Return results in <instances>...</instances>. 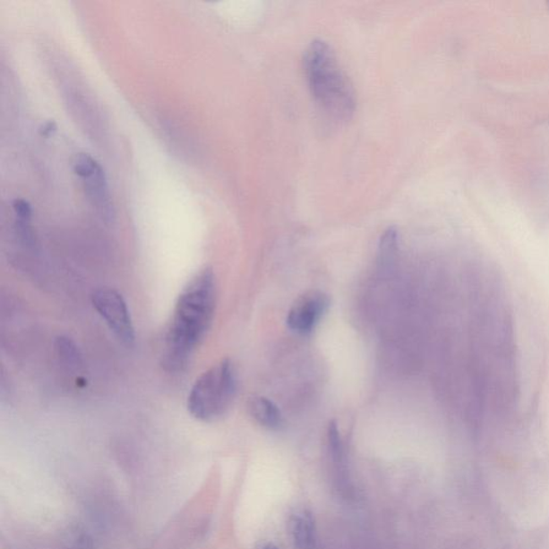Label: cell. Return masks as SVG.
<instances>
[{
	"mask_svg": "<svg viewBox=\"0 0 549 549\" xmlns=\"http://www.w3.org/2000/svg\"><path fill=\"white\" fill-rule=\"evenodd\" d=\"M215 308V275L213 270L205 268L184 287L174 308L162 356L167 372L179 373L187 367L213 322Z\"/></svg>",
	"mask_w": 549,
	"mask_h": 549,
	"instance_id": "obj_1",
	"label": "cell"
},
{
	"mask_svg": "<svg viewBox=\"0 0 549 549\" xmlns=\"http://www.w3.org/2000/svg\"><path fill=\"white\" fill-rule=\"evenodd\" d=\"M309 90L326 116L336 122L349 121L356 111V91L328 42L314 40L304 56Z\"/></svg>",
	"mask_w": 549,
	"mask_h": 549,
	"instance_id": "obj_2",
	"label": "cell"
},
{
	"mask_svg": "<svg viewBox=\"0 0 549 549\" xmlns=\"http://www.w3.org/2000/svg\"><path fill=\"white\" fill-rule=\"evenodd\" d=\"M237 379L230 360L221 361L194 382L188 396V411L202 422L219 420L236 399Z\"/></svg>",
	"mask_w": 549,
	"mask_h": 549,
	"instance_id": "obj_3",
	"label": "cell"
},
{
	"mask_svg": "<svg viewBox=\"0 0 549 549\" xmlns=\"http://www.w3.org/2000/svg\"><path fill=\"white\" fill-rule=\"evenodd\" d=\"M73 172L83 182L87 199L102 220L111 224L116 219V209L108 189L107 179L102 167L90 155H75Z\"/></svg>",
	"mask_w": 549,
	"mask_h": 549,
	"instance_id": "obj_4",
	"label": "cell"
},
{
	"mask_svg": "<svg viewBox=\"0 0 549 549\" xmlns=\"http://www.w3.org/2000/svg\"><path fill=\"white\" fill-rule=\"evenodd\" d=\"M92 305L123 344L127 346L133 344L134 329L132 315L121 293L110 287L97 290L92 296Z\"/></svg>",
	"mask_w": 549,
	"mask_h": 549,
	"instance_id": "obj_5",
	"label": "cell"
},
{
	"mask_svg": "<svg viewBox=\"0 0 549 549\" xmlns=\"http://www.w3.org/2000/svg\"><path fill=\"white\" fill-rule=\"evenodd\" d=\"M330 306V296L326 293L319 290L304 293L293 304L287 313V324L296 333L302 335L312 333Z\"/></svg>",
	"mask_w": 549,
	"mask_h": 549,
	"instance_id": "obj_6",
	"label": "cell"
},
{
	"mask_svg": "<svg viewBox=\"0 0 549 549\" xmlns=\"http://www.w3.org/2000/svg\"><path fill=\"white\" fill-rule=\"evenodd\" d=\"M328 444L331 467H333L335 482L339 486V491L347 493L350 491V478L347 468L345 445L335 422H330L329 425Z\"/></svg>",
	"mask_w": 549,
	"mask_h": 549,
	"instance_id": "obj_7",
	"label": "cell"
},
{
	"mask_svg": "<svg viewBox=\"0 0 549 549\" xmlns=\"http://www.w3.org/2000/svg\"><path fill=\"white\" fill-rule=\"evenodd\" d=\"M291 535L296 549H317V530L313 515L302 510L293 515Z\"/></svg>",
	"mask_w": 549,
	"mask_h": 549,
	"instance_id": "obj_8",
	"label": "cell"
},
{
	"mask_svg": "<svg viewBox=\"0 0 549 549\" xmlns=\"http://www.w3.org/2000/svg\"><path fill=\"white\" fill-rule=\"evenodd\" d=\"M248 410L254 420L266 428L279 429L284 425L279 407L265 397H253L250 399Z\"/></svg>",
	"mask_w": 549,
	"mask_h": 549,
	"instance_id": "obj_9",
	"label": "cell"
},
{
	"mask_svg": "<svg viewBox=\"0 0 549 549\" xmlns=\"http://www.w3.org/2000/svg\"><path fill=\"white\" fill-rule=\"evenodd\" d=\"M13 209L18 219L30 220L32 210L30 204L27 201L23 199L15 200Z\"/></svg>",
	"mask_w": 549,
	"mask_h": 549,
	"instance_id": "obj_10",
	"label": "cell"
},
{
	"mask_svg": "<svg viewBox=\"0 0 549 549\" xmlns=\"http://www.w3.org/2000/svg\"><path fill=\"white\" fill-rule=\"evenodd\" d=\"M258 549H279V548L277 547L275 545H273V543L265 542V543H261V545L258 546Z\"/></svg>",
	"mask_w": 549,
	"mask_h": 549,
	"instance_id": "obj_11",
	"label": "cell"
}]
</instances>
